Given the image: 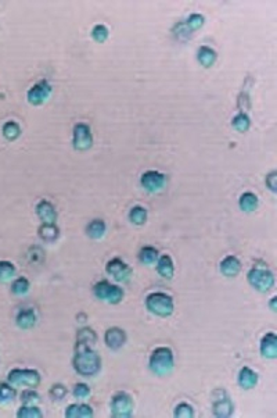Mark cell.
Instances as JSON below:
<instances>
[{"label": "cell", "instance_id": "obj_1", "mask_svg": "<svg viewBox=\"0 0 277 418\" xmlns=\"http://www.w3.org/2000/svg\"><path fill=\"white\" fill-rule=\"evenodd\" d=\"M74 367L76 372L83 377H93L100 371L101 360L97 353L91 349V345L78 342L74 357Z\"/></svg>", "mask_w": 277, "mask_h": 418}, {"label": "cell", "instance_id": "obj_2", "mask_svg": "<svg viewBox=\"0 0 277 418\" xmlns=\"http://www.w3.org/2000/svg\"><path fill=\"white\" fill-rule=\"evenodd\" d=\"M150 368L160 377L168 375L173 368V353L169 347H158L150 357Z\"/></svg>", "mask_w": 277, "mask_h": 418}, {"label": "cell", "instance_id": "obj_3", "mask_svg": "<svg viewBox=\"0 0 277 418\" xmlns=\"http://www.w3.org/2000/svg\"><path fill=\"white\" fill-rule=\"evenodd\" d=\"M146 306L150 313L160 317H168L173 313V299L164 292H156L147 296Z\"/></svg>", "mask_w": 277, "mask_h": 418}, {"label": "cell", "instance_id": "obj_4", "mask_svg": "<svg viewBox=\"0 0 277 418\" xmlns=\"http://www.w3.org/2000/svg\"><path fill=\"white\" fill-rule=\"evenodd\" d=\"M248 282L257 291L267 292L274 285V276L266 265H254L248 272Z\"/></svg>", "mask_w": 277, "mask_h": 418}, {"label": "cell", "instance_id": "obj_5", "mask_svg": "<svg viewBox=\"0 0 277 418\" xmlns=\"http://www.w3.org/2000/svg\"><path fill=\"white\" fill-rule=\"evenodd\" d=\"M93 293L97 299L108 301L111 304H116L124 299V291L119 286L112 285L108 281H101L93 286Z\"/></svg>", "mask_w": 277, "mask_h": 418}, {"label": "cell", "instance_id": "obj_6", "mask_svg": "<svg viewBox=\"0 0 277 418\" xmlns=\"http://www.w3.org/2000/svg\"><path fill=\"white\" fill-rule=\"evenodd\" d=\"M9 382L15 386H28L36 387L41 382V375L39 372L35 370H21V368H15L13 371L9 372Z\"/></svg>", "mask_w": 277, "mask_h": 418}, {"label": "cell", "instance_id": "obj_7", "mask_svg": "<svg viewBox=\"0 0 277 418\" xmlns=\"http://www.w3.org/2000/svg\"><path fill=\"white\" fill-rule=\"evenodd\" d=\"M111 408H112L114 417H129L133 410L132 398L125 392L116 393L111 402Z\"/></svg>", "mask_w": 277, "mask_h": 418}, {"label": "cell", "instance_id": "obj_8", "mask_svg": "<svg viewBox=\"0 0 277 418\" xmlns=\"http://www.w3.org/2000/svg\"><path fill=\"white\" fill-rule=\"evenodd\" d=\"M93 145V136H91L90 128L85 123L76 124L74 128V148L76 150H87Z\"/></svg>", "mask_w": 277, "mask_h": 418}, {"label": "cell", "instance_id": "obj_9", "mask_svg": "<svg viewBox=\"0 0 277 418\" xmlns=\"http://www.w3.org/2000/svg\"><path fill=\"white\" fill-rule=\"evenodd\" d=\"M51 93V87L49 85L47 81H41L38 82L36 85L30 88L28 93H26V97H28V102L34 106H39L42 103H45L47 100V97L50 96Z\"/></svg>", "mask_w": 277, "mask_h": 418}, {"label": "cell", "instance_id": "obj_10", "mask_svg": "<svg viewBox=\"0 0 277 418\" xmlns=\"http://www.w3.org/2000/svg\"><path fill=\"white\" fill-rule=\"evenodd\" d=\"M233 413V404L225 391L213 392V414L217 417H229Z\"/></svg>", "mask_w": 277, "mask_h": 418}, {"label": "cell", "instance_id": "obj_11", "mask_svg": "<svg viewBox=\"0 0 277 418\" xmlns=\"http://www.w3.org/2000/svg\"><path fill=\"white\" fill-rule=\"evenodd\" d=\"M165 175L158 171H147L141 175V185L148 192H158L165 186Z\"/></svg>", "mask_w": 277, "mask_h": 418}, {"label": "cell", "instance_id": "obj_12", "mask_svg": "<svg viewBox=\"0 0 277 418\" xmlns=\"http://www.w3.org/2000/svg\"><path fill=\"white\" fill-rule=\"evenodd\" d=\"M107 272L111 276H114V280L124 282V281L129 280V276L132 274V270L129 268V265L124 263L121 259H112L108 261L107 264Z\"/></svg>", "mask_w": 277, "mask_h": 418}, {"label": "cell", "instance_id": "obj_13", "mask_svg": "<svg viewBox=\"0 0 277 418\" xmlns=\"http://www.w3.org/2000/svg\"><path fill=\"white\" fill-rule=\"evenodd\" d=\"M104 341H106L107 346L110 347V349L116 350V349H119V347H122L125 345L126 333L124 329H121V328L114 326V328H110V329L106 332Z\"/></svg>", "mask_w": 277, "mask_h": 418}, {"label": "cell", "instance_id": "obj_14", "mask_svg": "<svg viewBox=\"0 0 277 418\" xmlns=\"http://www.w3.org/2000/svg\"><path fill=\"white\" fill-rule=\"evenodd\" d=\"M36 214L39 215V218L46 222V224H55L57 219V211H55L54 206L47 202V200H41L38 206H36Z\"/></svg>", "mask_w": 277, "mask_h": 418}, {"label": "cell", "instance_id": "obj_15", "mask_svg": "<svg viewBox=\"0 0 277 418\" xmlns=\"http://www.w3.org/2000/svg\"><path fill=\"white\" fill-rule=\"evenodd\" d=\"M261 353L267 358H276L277 356V338L274 332H269L261 342Z\"/></svg>", "mask_w": 277, "mask_h": 418}, {"label": "cell", "instance_id": "obj_16", "mask_svg": "<svg viewBox=\"0 0 277 418\" xmlns=\"http://www.w3.org/2000/svg\"><path fill=\"white\" fill-rule=\"evenodd\" d=\"M241 270V263L237 259L236 256H227L225 257L221 263V271L223 275L229 276H236Z\"/></svg>", "mask_w": 277, "mask_h": 418}, {"label": "cell", "instance_id": "obj_17", "mask_svg": "<svg viewBox=\"0 0 277 418\" xmlns=\"http://www.w3.org/2000/svg\"><path fill=\"white\" fill-rule=\"evenodd\" d=\"M157 271L162 278L171 280L173 274H175V267H173V261H172L171 256L164 255L157 260Z\"/></svg>", "mask_w": 277, "mask_h": 418}, {"label": "cell", "instance_id": "obj_18", "mask_svg": "<svg viewBox=\"0 0 277 418\" xmlns=\"http://www.w3.org/2000/svg\"><path fill=\"white\" fill-rule=\"evenodd\" d=\"M17 325L22 329H29L36 324V314L32 309H24L17 314Z\"/></svg>", "mask_w": 277, "mask_h": 418}, {"label": "cell", "instance_id": "obj_19", "mask_svg": "<svg viewBox=\"0 0 277 418\" xmlns=\"http://www.w3.org/2000/svg\"><path fill=\"white\" fill-rule=\"evenodd\" d=\"M198 62L201 64L202 67L205 68H209V67L213 66V63L217 62V51L211 49L209 46H201L198 49Z\"/></svg>", "mask_w": 277, "mask_h": 418}, {"label": "cell", "instance_id": "obj_20", "mask_svg": "<svg viewBox=\"0 0 277 418\" xmlns=\"http://www.w3.org/2000/svg\"><path fill=\"white\" fill-rule=\"evenodd\" d=\"M258 382V374L254 372L251 368L244 367L241 368L240 371V375H238V383L241 385L244 389H251L257 385Z\"/></svg>", "mask_w": 277, "mask_h": 418}, {"label": "cell", "instance_id": "obj_21", "mask_svg": "<svg viewBox=\"0 0 277 418\" xmlns=\"http://www.w3.org/2000/svg\"><path fill=\"white\" fill-rule=\"evenodd\" d=\"M66 417H93V411L90 406H86V404H71L70 407L67 408Z\"/></svg>", "mask_w": 277, "mask_h": 418}, {"label": "cell", "instance_id": "obj_22", "mask_svg": "<svg viewBox=\"0 0 277 418\" xmlns=\"http://www.w3.org/2000/svg\"><path fill=\"white\" fill-rule=\"evenodd\" d=\"M104 234H106V222L103 219H93L90 224L87 225V235L91 239H100Z\"/></svg>", "mask_w": 277, "mask_h": 418}, {"label": "cell", "instance_id": "obj_23", "mask_svg": "<svg viewBox=\"0 0 277 418\" xmlns=\"http://www.w3.org/2000/svg\"><path fill=\"white\" fill-rule=\"evenodd\" d=\"M39 236L45 242H54L58 238V228L55 227V224H46L43 222L41 228H39Z\"/></svg>", "mask_w": 277, "mask_h": 418}, {"label": "cell", "instance_id": "obj_24", "mask_svg": "<svg viewBox=\"0 0 277 418\" xmlns=\"http://www.w3.org/2000/svg\"><path fill=\"white\" fill-rule=\"evenodd\" d=\"M139 260L146 265H152L158 260V252L152 246H146L139 253Z\"/></svg>", "mask_w": 277, "mask_h": 418}, {"label": "cell", "instance_id": "obj_25", "mask_svg": "<svg viewBox=\"0 0 277 418\" xmlns=\"http://www.w3.org/2000/svg\"><path fill=\"white\" fill-rule=\"evenodd\" d=\"M240 207L244 211H254L258 207V198L251 192H245L240 198Z\"/></svg>", "mask_w": 277, "mask_h": 418}, {"label": "cell", "instance_id": "obj_26", "mask_svg": "<svg viewBox=\"0 0 277 418\" xmlns=\"http://www.w3.org/2000/svg\"><path fill=\"white\" fill-rule=\"evenodd\" d=\"M3 135L7 141H15L21 135V128L15 121H7L3 125Z\"/></svg>", "mask_w": 277, "mask_h": 418}, {"label": "cell", "instance_id": "obj_27", "mask_svg": "<svg viewBox=\"0 0 277 418\" xmlns=\"http://www.w3.org/2000/svg\"><path fill=\"white\" fill-rule=\"evenodd\" d=\"M129 218L133 224L143 225L147 219V210L141 206H135V207H132L131 213H129Z\"/></svg>", "mask_w": 277, "mask_h": 418}, {"label": "cell", "instance_id": "obj_28", "mask_svg": "<svg viewBox=\"0 0 277 418\" xmlns=\"http://www.w3.org/2000/svg\"><path fill=\"white\" fill-rule=\"evenodd\" d=\"M15 275V267L10 261H0V281L7 282Z\"/></svg>", "mask_w": 277, "mask_h": 418}, {"label": "cell", "instance_id": "obj_29", "mask_svg": "<svg viewBox=\"0 0 277 418\" xmlns=\"http://www.w3.org/2000/svg\"><path fill=\"white\" fill-rule=\"evenodd\" d=\"M250 118H248L247 114H244V113H238L236 117L233 118L232 121V125L234 128H236L238 132H245V131H248V128H250Z\"/></svg>", "mask_w": 277, "mask_h": 418}, {"label": "cell", "instance_id": "obj_30", "mask_svg": "<svg viewBox=\"0 0 277 418\" xmlns=\"http://www.w3.org/2000/svg\"><path fill=\"white\" fill-rule=\"evenodd\" d=\"M28 291H29V282H28V280L24 278V276L17 278V280L11 284V292H13L14 295H25Z\"/></svg>", "mask_w": 277, "mask_h": 418}, {"label": "cell", "instance_id": "obj_31", "mask_svg": "<svg viewBox=\"0 0 277 418\" xmlns=\"http://www.w3.org/2000/svg\"><path fill=\"white\" fill-rule=\"evenodd\" d=\"M17 417L41 418L42 413L39 411V408L36 407L35 404H25V406H22V407L18 410V413H17Z\"/></svg>", "mask_w": 277, "mask_h": 418}, {"label": "cell", "instance_id": "obj_32", "mask_svg": "<svg viewBox=\"0 0 277 418\" xmlns=\"http://www.w3.org/2000/svg\"><path fill=\"white\" fill-rule=\"evenodd\" d=\"M108 35H110L108 28H107L106 25H103V24H97V25L93 26V30H91V38L96 42H99V43L106 42Z\"/></svg>", "mask_w": 277, "mask_h": 418}, {"label": "cell", "instance_id": "obj_33", "mask_svg": "<svg viewBox=\"0 0 277 418\" xmlns=\"http://www.w3.org/2000/svg\"><path fill=\"white\" fill-rule=\"evenodd\" d=\"M97 341L96 333L90 328H83L78 332V342L82 343H87V345H95Z\"/></svg>", "mask_w": 277, "mask_h": 418}, {"label": "cell", "instance_id": "obj_34", "mask_svg": "<svg viewBox=\"0 0 277 418\" xmlns=\"http://www.w3.org/2000/svg\"><path fill=\"white\" fill-rule=\"evenodd\" d=\"M15 389L7 383H0V403H9L15 398Z\"/></svg>", "mask_w": 277, "mask_h": 418}, {"label": "cell", "instance_id": "obj_35", "mask_svg": "<svg viewBox=\"0 0 277 418\" xmlns=\"http://www.w3.org/2000/svg\"><path fill=\"white\" fill-rule=\"evenodd\" d=\"M204 21L205 20H204V17L201 14H192V16L187 18L184 25L187 26L189 31H197V30H200L204 25Z\"/></svg>", "mask_w": 277, "mask_h": 418}, {"label": "cell", "instance_id": "obj_36", "mask_svg": "<svg viewBox=\"0 0 277 418\" xmlns=\"http://www.w3.org/2000/svg\"><path fill=\"white\" fill-rule=\"evenodd\" d=\"M21 400L24 402V404H36L39 402V395L30 387L21 393Z\"/></svg>", "mask_w": 277, "mask_h": 418}, {"label": "cell", "instance_id": "obj_37", "mask_svg": "<svg viewBox=\"0 0 277 418\" xmlns=\"http://www.w3.org/2000/svg\"><path fill=\"white\" fill-rule=\"evenodd\" d=\"M193 415H194V413H193V407L190 404H187V403H180L176 407V411H175V417L189 418L193 417Z\"/></svg>", "mask_w": 277, "mask_h": 418}, {"label": "cell", "instance_id": "obj_38", "mask_svg": "<svg viewBox=\"0 0 277 418\" xmlns=\"http://www.w3.org/2000/svg\"><path fill=\"white\" fill-rule=\"evenodd\" d=\"M50 396L54 400H61V399H64V396L67 395V387L63 386L61 383H57V385H53L50 389Z\"/></svg>", "mask_w": 277, "mask_h": 418}, {"label": "cell", "instance_id": "obj_39", "mask_svg": "<svg viewBox=\"0 0 277 418\" xmlns=\"http://www.w3.org/2000/svg\"><path fill=\"white\" fill-rule=\"evenodd\" d=\"M74 395H75L76 398L86 399L90 395V389H89V386L85 385V383H78L75 386V389H74Z\"/></svg>", "mask_w": 277, "mask_h": 418}, {"label": "cell", "instance_id": "obj_40", "mask_svg": "<svg viewBox=\"0 0 277 418\" xmlns=\"http://www.w3.org/2000/svg\"><path fill=\"white\" fill-rule=\"evenodd\" d=\"M276 175L277 173L276 171H272V173L269 174L266 177V185L269 186V189L272 190V192H276L277 188H276Z\"/></svg>", "mask_w": 277, "mask_h": 418}, {"label": "cell", "instance_id": "obj_41", "mask_svg": "<svg viewBox=\"0 0 277 418\" xmlns=\"http://www.w3.org/2000/svg\"><path fill=\"white\" fill-rule=\"evenodd\" d=\"M274 301H276V297H272V303H270V306H272L273 311H276V307H274Z\"/></svg>", "mask_w": 277, "mask_h": 418}]
</instances>
